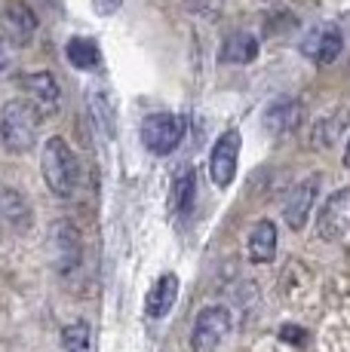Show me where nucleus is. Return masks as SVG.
I'll list each match as a JSON object with an SVG mask.
<instances>
[{
  "instance_id": "f257e3e1",
  "label": "nucleus",
  "mask_w": 350,
  "mask_h": 352,
  "mask_svg": "<svg viewBox=\"0 0 350 352\" xmlns=\"http://www.w3.org/2000/svg\"><path fill=\"white\" fill-rule=\"evenodd\" d=\"M43 113L37 111L34 101L12 98L0 111V141L10 153H28L37 141V129Z\"/></svg>"
},
{
  "instance_id": "f03ea898",
  "label": "nucleus",
  "mask_w": 350,
  "mask_h": 352,
  "mask_svg": "<svg viewBox=\"0 0 350 352\" xmlns=\"http://www.w3.org/2000/svg\"><path fill=\"white\" fill-rule=\"evenodd\" d=\"M40 166H43V178L50 184V190L59 199H71L80 181V166H77L74 151L68 147V141L59 138V135L46 138L43 151H40Z\"/></svg>"
},
{
  "instance_id": "7ed1b4c3",
  "label": "nucleus",
  "mask_w": 350,
  "mask_h": 352,
  "mask_svg": "<svg viewBox=\"0 0 350 352\" xmlns=\"http://www.w3.org/2000/svg\"><path fill=\"white\" fill-rule=\"evenodd\" d=\"M187 132V120L181 113H147L141 120V144L157 157H169L175 147L181 144Z\"/></svg>"
},
{
  "instance_id": "20e7f679",
  "label": "nucleus",
  "mask_w": 350,
  "mask_h": 352,
  "mask_svg": "<svg viewBox=\"0 0 350 352\" xmlns=\"http://www.w3.org/2000/svg\"><path fill=\"white\" fill-rule=\"evenodd\" d=\"M234 328V316L227 307L215 303V307H206L197 313L194 319V328H191V349L194 352H215L221 346L227 334Z\"/></svg>"
},
{
  "instance_id": "39448f33",
  "label": "nucleus",
  "mask_w": 350,
  "mask_h": 352,
  "mask_svg": "<svg viewBox=\"0 0 350 352\" xmlns=\"http://www.w3.org/2000/svg\"><path fill=\"white\" fill-rule=\"evenodd\" d=\"M240 144H243V138H240L237 129H227V132H221V138L215 141L212 153H209V178L215 187H231L234 178H237V162H240Z\"/></svg>"
},
{
  "instance_id": "423d86ee",
  "label": "nucleus",
  "mask_w": 350,
  "mask_h": 352,
  "mask_svg": "<svg viewBox=\"0 0 350 352\" xmlns=\"http://www.w3.org/2000/svg\"><path fill=\"white\" fill-rule=\"evenodd\" d=\"M316 233L326 242L344 239L350 233V187H341L326 199V206L316 214Z\"/></svg>"
},
{
  "instance_id": "0eeeda50",
  "label": "nucleus",
  "mask_w": 350,
  "mask_h": 352,
  "mask_svg": "<svg viewBox=\"0 0 350 352\" xmlns=\"http://www.w3.org/2000/svg\"><path fill=\"white\" fill-rule=\"evenodd\" d=\"M341 50H344V34L332 22L316 25V28H311L307 37L301 40V56L311 58L313 65H332L335 58L341 56Z\"/></svg>"
},
{
  "instance_id": "6e6552de",
  "label": "nucleus",
  "mask_w": 350,
  "mask_h": 352,
  "mask_svg": "<svg viewBox=\"0 0 350 352\" xmlns=\"http://www.w3.org/2000/svg\"><path fill=\"white\" fill-rule=\"evenodd\" d=\"M52 257H56V267L62 276H71L74 270L83 261V239H80V230L68 224V221H59L52 224Z\"/></svg>"
},
{
  "instance_id": "1a4fd4ad",
  "label": "nucleus",
  "mask_w": 350,
  "mask_h": 352,
  "mask_svg": "<svg viewBox=\"0 0 350 352\" xmlns=\"http://www.w3.org/2000/svg\"><path fill=\"white\" fill-rule=\"evenodd\" d=\"M316 193H320V175H311L301 184H295L286 196V206H282V218L292 230H301L307 224V214H311Z\"/></svg>"
},
{
  "instance_id": "9d476101",
  "label": "nucleus",
  "mask_w": 350,
  "mask_h": 352,
  "mask_svg": "<svg viewBox=\"0 0 350 352\" xmlns=\"http://www.w3.org/2000/svg\"><path fill=\"white\" fill-rule=\"evenodd\" d=\"M301 120H305V104L298 98H280L265 111V129L274 138L295 132L301 126Z\"/></svg>"
},
{
  "instance_id": "9b49d317",
  "label": "nucleus",
  "mask_w": 350,
  "mask_h": 352,
  "mask_svg": "<svg viewBox=\"0 0 350 352\" xmlns=\"http://www.w3.org/2000/svg\"><path fill=\"white\" fill-rule=\"evenodd\" d=\"M175 300H178V276H175V273H163L151 285V291H147V297H145L147 319H166V316L172 313Z\"/></svg>"
},
{
  "instance_id": "f8f14e48",
  "label": "nucleus",
  "mask_w": 350,
  "mask_h": 352,
  "mask_svg": "<svg viewBox=\"0 0 350 352\" xmlns=\"http://www.w3.org/2000/svg\"><path fill=\"white\" fill-rule=\"evenodd\" d=\"M3 28L6 34L12 37V43L19 46H28L34 40V31H37V19L22 0H10L3 6Z\"/></svg>"
},
{
  "instance_id": "ddd939ff",
  "label": "nucleus",
  "mask_w": 350,
  "mask_h": 352,
  "mask_svg": "<svg viewBox=\"0 0 350 352\" xmlns=\"http://www.w3.org/2000/svg\"><path fill=\"white\" fill-rule=\"evenodd\" d=\"M19 89L28 92V96L34 98L37 111H40V107L52 111V107L59 104V83H56V77H52V74H46V71L22 74V77H19Z\"/></svg>"
},
{
  "instance_id": "4468645a",
  "label": "nucleus",
  "mask_w": 350,
  "mask_h": 352,
  "mask_svg": "<svg viewBox=\"0 0 350 352\" xmlns=\"http://www.w3.org/2000/svg\"><path fill=\"white\" fill-rule=\"evenodd\" d=\"M218 58L225 65H249L258 58V37L249 31H234L225 37V43H221V52Z\"/></svg>"
},
{
  "instance_id": "2eb2a0df",
  "label": "nucleus",
  "mask_w": 350,
  "mask_h": 352,
  "mask_svg": "<svg viewBox=\"0 0 350 352\" xmlns=\"http://www.w3.org/2000/svg\"><path fill=\"white\" fill-rule=\"evenodd\" d=\"M274 257H277V224L274 221H258L249 233V261L271 263Z\"/></svg>"
},
{
  "instance_id": "dca6fc26",
  "label": "nucleus",
  "mask_w": 350,
  "mask_h": 352,
  "mask_svg": "<svg viewBox=\"0 0 350 352\" xmlns=\"http://www.w3.org/2000/svg\"><path fill=\"white\" fill-rule=\"evenodd\" d=\"M28 221H31V208L25 202V196L12 190V187H0V224L22 230L28 227Z\"/></svg>"
},
{
  "instance_id": "f3484780",
  "label": "nucleus",
  "mask_w": 350,
  "mask_h": 352,
  "mask_svg": "<svg viewBox=\"0 0 350 352\" xmlns=\"http://www.w3.org/2000/svg\"><path fill=\"white\" fill-rule=\"evenodd\" d=\"M65 56L77 71H99L102 67V50L92 37H71L65 46Z\"/></svg>"
},
{
  "instance_id": "a211bd4d",
  "label": "nucleus",
  "mask_w": 350,
  "mask_h": 352,
  "mask_svg": "<svg viewBox=\"0 0 350 352\" xmlns=\"http://www.w3.org/2000/svg\"><path fill=\"white\" fill-rule=\"evenodd\" d=\"M347 123H350V111H347V107H341V111H335V113H329V117L316 120V126H313V141H316L320 147H332L335 141H338V135L344 132Z\"/></svg>"
},
{
  "instance_id": "6ab92c4d",
  "label": "nucleus",
  "mask_w": 350,
  "mask_h": 352,
  "mask_svg": "<svg viewBox=\"0 0 350 352\" xmlns=\"http://www.w3.org/2000/svg\"><path fill=\"white\" fill-rule=\"evenodd\" d=\"M194 190H197V178H194V168H185V172L175 178L172 187V212L175 214H187L194 206Z\"/></svg>"
},
{
  "instance_id": "aec40b11",
  "label": "nucleus",
  "mask_w": 350,
  "mask_h": 352,
  "mask_svg": "<svg viewBox=\"0 0 350 352\" xmlns=\"http://www.w3.org/2000/svg\"><path fill=\"white\" fill-rule=\"evenodd\" d=\"M62 346L65 352H90L92 346V331L86 322H71L62 328Z\"/></svg>"
},
{
  "instance_id": "412c9836",
  "label": "nucleus",
  "mask_w": 350,
  "mask_h": 352,
  "mask_svg": "<svg viewBox=\"0 0 350 352\" xmlns=\"http://www.w3.org/2000/svg\"><path fill=\"white\" fill-rule=\"evenodd\" d=\"M280 340L289 343V346H305L307 343V331L301 324H282L280 328Z\"/></svg>"
},
{
  "instance_id": "4be33fe9",
  "label": "nucleus",
  "mask_w": 350,
  "mask_h": 352,
  "mask_svg": "<svg viewBox=\"0 0 350 352\" xmlns=\"http://www.w3.org/2000/svg\"><path fill=\"white\" fill-rule=\"evenodd\" d=\"M90 3H92V10H96L99 16L107 19V16H114V12L123 6V0H90Z\"/></svg>"
},
{
  "instance_id": "5701e85b",
  "label": "nucleus",
  "mask_w": 350,
  "mask_h": 352,
  "mask_svg": "<svg viewBox=\"0 0 350 352\" xmlns=\"http://www.w3.org/2000/svg\"><path fill=\"white\" fill-rule=\"evenodd\" d=\"M10 67H12V46L6 37H0V77H3Z\"/></svg>"
},
{
  "instance_id": "b1692460",
  "label": "nucleus",
  "mask_w": 350,
  "mask_h": 352,
  "mask_svg": "<svg viewBox=\"0 0 350 352\" xmlns=\"http://www.w3.org/2000/svg\"><path fill=\"white\" fill-rule=\"evenodd\" d=\"M344 166L350 168V141H347V147H344Z\"/></svg>"
}]
</instances>
